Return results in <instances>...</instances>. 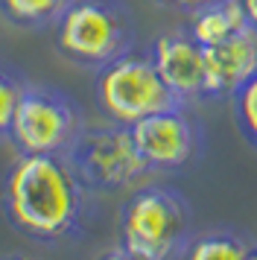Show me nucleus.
Segmentation results:
<instances>
[{"label":"nucleus","mask_w":257,"mask_h":260,"mask_svg":"<svg viewBox=\"0 0 257 260\" xmlns=\"http://www.w3.org/2000/svg\"><path fill=\"white\" fill-rule=\"evenodd\" d=\"M0 211L18 237L61 246L91 225L97 193L82 184L65 155H18L0 184Z\"/></svg>","instance_id":"obj_1"},{"label":"nucleus","mask_w":257,"mask_h":260,"mask_svg":"<svg viewBox=\"0 0 257 260\" xmlns=\"http://www.w3.org/2000/svg\"><path fill=\"white\" fill-rule=\"evenodd\" d=\"M135 15L123 0H70L53 26V47L82 71H100L135 47Z\"/></svg>","instance_id":"obj_2"},{"label":"nucleus","mask_w":257,"mask_h":260,"mask_svg":"<svg viewBox=\"0 0 257 260\" xmlns=\"http://www.w3.org/2000/svg\"><path fill=\"white\" fill-rule=\"evenodd\" d=\"M193 237V208L175 187L143 184L120 205L117 243L146 260H178Z\"/></svg>","instance_id":"obj_3"},{"label":"nucleus","mask_w":257,"mask_h":260,"mask_svg":"<svg viewBox=\"0 0 257 260\" xmlns=\"http://www.w3.org/2000/svg\"><path fill=\"white\" fill-rule=\"evenodd\" d=\"M93 100L100 114L117 126H135L143 117L181 106L158 76L149 53L135 47L93 71Z\"/></svg>","instance_id":"obj_4"},{"label":"nucleus","mask_w":257,"mask_h":260,"mask_svg":"<svg viewBox=\"0 0 257 260\" xmlns=\"http://www.w3.org/2000/svg\"><path fill=\"white\" fill-rule=\"evenodd\" d=\"M85 126V111L68 91L26 82L6 141L18 155H65Z\"/></svg>","instance_id":"obj_5"},{"label":"nucleus","mask_w":257,"mask_h":260,"mask_svg":"<svg viewBox=\"0 0 257 260\" xmlns=\"http://www.w3.org/2000/svg\"><path fill=\"white\" fill-rule=\"evenodd\" d=\"M65 158L82 184L97 196L128 190L152 176L135 146L132 129L108 120L103 126H85Z\"/></svg>","instance_id":"obj_6"},{"label":"nucleus","mask_w":257,"mask_h":260,"mask_svg":"<svg viewBox=\"0 0 257 260\" xmlns=\"http://www.w3.org/2000/svg\"><path fill=\"white\" fill-rule=\"evenodd\" d=\"M128 129L149 173H184L205 155V129L187 106L158 111Z\"/></svg>","instance_id":"obj_7"},{"label":"nucleus","mask_w":257,"mask_h":260,"mask_svg":"<svg viewBox=\"0 0 257 260\" xmlns=\"http://www.w3.org/2000/svg\"><path fill=\"white\" fill-rule=\"evenodd\" d=\"M146 53L181 106L205 103V47L187 32V26L161 32Z\"/></svg>","instance_id":"obj_8"},{"label":"nucleus","mask_w":257,"mask_h":260,"mask_svg":"<svg viewBox=\"0 0 257 260\" xmlns=\"http://www.w3.org/2000/svg\"><path fill=\"white\" fill-rule=\"evenodd\" d=\"M257 73V32L245 26L240 36L205 47V103L231 100Z\"/></svg>","instance_id":"obj_9"},{"label":"nucleus","mask_w":257,"mask_h":260,"mask_svg":"<svg viewBox=\"0 0 257 260\" xmlns=\"http://www.w3.org/2000/svg\"><path fill=\"white\" fill-rule=\"evenodd\" d=\"M245 26L248 24H245L240 0H216L210 6H202L196 12H190L187 32L196 38L202 47H213V44H222L228 38L240 36Z\"/></svg>","instance_id":"obj_10"},{"label":"nucleus","mask_w":257,"mask_h":260,"mask_svg":"<svg viewBox=\"0 0 257 260\" xmlns=\"http://www.w3.org/2000/svg\"><path fill=\"white\" fill-rule=\"evenodd\" d=\"M70 0H0V21L23 32H44L58 24Z\"/></svg>","instance_id":"obj_11"},{"label":"nucleus","mask_w":257,"mask_h":260,"mask_svg":"<svg viewBox=\"0 0 257 260\" xmlns=\"http://www.w3.org/2000/svg\"><path fill=\"white\" fill-rule=\"evenodd\" d=\"M248 243H251V237L240 234V231L213 228V231H202V234L190 237L178 260H243Z\"/></svg>","instance_id":"obj_12"},{"label":"nucleus","mask_w":257,"mask_h":260,"mask_svg":"<svg viewBox=\"0 0 257 260\" xmlns=\"http://www.w3.org/2000/svg\"><path fill=\"white\" fill-rule=\"evenodd\" d=\"M231 103V117L243 141L257 152V73L228 100Z\"/></svg>","instance_id":"obj_13"},{"label":"nucleus","mask_w":257,"mask_h":260,"mask_svg":"<svg viewBox=\"0 0 257 260\" xmlns=\"http://www.w3.org/2000/svg\"><path fill=\"white\" fill-rule=\"evenodd\" d=\"M23 88H26V79L15 68L0 61V141L9 138L12 117H15V108L21 103Z\"/></svg>","instance_id":"obj_14"},{"label":"nucleus","mask_w":257,"mask_h":260,"mask_svg":"<svg viewBox=\"0 0 257 260\" xmlns=\"http://www.w3.org/2000/svg\"><path fill=\"white\" fill-rule=\"evenodd\" d=\"M93 260H146V257H140V254H135V251H128L126 246H111V248H105V251H100Z\"/></svg>","instance_id":"obj_15"},{"label":"nucleus","mask_w":257,"mask_h":260,"mask_svg":"<svg viewBox=\"0 0 257 260\" xmlns=\"http://www.w3.org/2000/svg\"><path fill=\"white\" fill-rule=\"evenodd\" d=\"M210 3H216V0H173V9H181V12H196L202 6H210Z\"/></svg>","instance_id":"obj_16"},{"label":"nucleus","mask_w":257,"mask_h":260,"mask_svg":"<svg viewBox=\"0 0 257 260\" xmlns=\"http://www.w3.org/2000/svg\"><path fill=\"white\" fill-rule=\"evenodd\" d=\"M240 6H243L245 24H248V26L257 32V0H240Z\"/></svg>","instance_id":"obj_17"},{"label":"nucleus","mask_w":257,"mask_h":260,"mask_svg":"<svg viewBox=\"0 0 257 260\" xmlns=\"http://www.w3.org/2000/svg\"><path fill=\"white\" fill-rule=\"evenodd\" d=\"M243 260H257V240H251L248 243V248H245V257Z\"/></svg>","instance_id":"obj_18"},{"label":"nucleus","mask_w":257,"mask_h":260,"mask_svg":"<svg viewBox=\"0 0 257 260\" xmlns=\"http://www.w3.org/2000/svg\"><path fill=\"white\" fill-rule=\"evenodd\" d=\"M0 260H33L29 254H21V251H12V254H0Z\"/></svg>","instance_id":"obj_19"},{"label":"nucleus","mask_w":257,"mask_h":260,"mask_svg":"<svg viewBox=\"0 0 257 260\" xmlns=\"http://www.w3.org/2000/svg\"><path fill=\"white\" fill-rule=\"evenodd\" d=\"M152 3H158V6H170V9H173V0H152Z\"/></svg>","instance_id":"obj_20"}]
</instances>
